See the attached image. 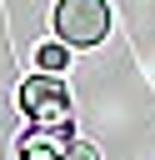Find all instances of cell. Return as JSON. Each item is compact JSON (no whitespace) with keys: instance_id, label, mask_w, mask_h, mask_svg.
I'll return each mask as SVG.
<instances>
[{"instance_id":"cell-1","label":"cell","mask_w":155,"mask_h":160,"mask_svg":"<svg viewBox=\"0 0 155 160\" xmlns=\"http://www.w3.org/2000/svg\"><path fill=\"white\" fill-rule=\"evenodd\" d=\"M20 110L25 120L45 125V130H70V95H65V80H55L50 70L25 80L20 85Z\"/></svg>"},{"instance_id":"cell-2","label":"cell","mask_w":155,"mask_h":160,"mask_svg":"<svg viewBox=\"0 0 155 160\" xmlns=\"http://www.w3.org/2000/svg\"><path fill=\"white\" fill-rule=\"evenodd\" d=\"M110 30V5L105 0H60L55 5V35L65 45H100Z\"/></svg>"},{"instance_id":"cell-3","label":"cell","mask_w":155,"mask_h":160,"mask_svg":"<svg viewBox=\"0 0 155 160\" xmlns=\"http://www.w3.org/2000/svg\"><path fill=\"white\" fill-rule=\"evenodd\" d=\"M65 140H60V130H45V125H35L25 140H20V160H65Z\"/></svg>"},{"instance_id":"cell-4","label":"cell","mask_w":155,"mask_h":160,"mask_svg":"<svg viewBox=\"0 0 155 160\" xmlns=\"http://www.w3.org/2000/svg\"><path fill=\"white\" fill-rule=\"evenodd\" d=\"M35 65H40V70H60V65H65V45H55V40L40 45V50H35Z\"/></svg>"},{"instance_id":"cell-5","label":"cell","mask_w":155,"mask_h":160,"mask_svg":"<svg viewBox=\"0 0 155 160\" xmlns=\"http://www.w3.org/2000/svg\"><path fill=\"white\" fill-rule=\"evenodd\" d=\"M65 160H95V145H70Z\"/></svg>"}]
</instances>
